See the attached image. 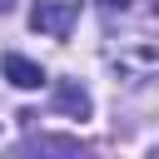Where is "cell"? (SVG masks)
<instances>
[{
    "mask_svg": "<svg viewBox=\"0 0 159 159\" xmlns=\"http://www.w3.org/2000/svg\"><path fill=\"white\" fill-rule=\"evenodd\" d=\"M0 65H5V80H10L15 89H40V84H45V70H40L35 60H25V55H5Z\"/></svg>",
    "mask_w": 159,
    "mask_h": 159,
    "instance_id": "obj_4",
    "label": "cell"
},
{
    "mask_svg": "<svg viewBox=\"0 0 159 159\" xmlns=\"http://www.w3.org/2000/svg\"><path fill=\"white\" fill-rule=\"evenodd\" d=\"M10 5H15V0H0V15H5V10H10Z\"/></svg>",
    "mask_w": 159,
    "mask_h": 159,
    "instance_id": "obj_7",
    "label": "cell"
},
{
    "mask_svg": "<svg viewBox=\"0 0 159 159\" xmlns=\"http://www.w3.org/2000/svg\"><path fill=\"white\" fill-rule=\"evenodd\" d=\"M25 149H60V154H75V149H80V139H30Z\"/></svg>",
    "mask_w": 159,
    "mask_h": 159,
    "instance_id": "obj_5",
    "label": "cell"
},
{
    "mask_svg": "<svg viewBox=\"0 0 159 159\" xmlns=\"http://www.w3.org/2000/svg\"><path fill=\"white\" fill-rule=\"evenodd\" d=\"M75 20H80V0H35V5H30V30H35V35L70 40Z\"/></svg>",
    "mask_w": 159,
    "mask_h": 159,
    "instance_id": "obj_2",
    "label": "cell"
},
{
    "mask_svg": "<svg viewBox=\"0 0 159 159\" xmlns=\"http://www.w3.org/2000/svg\"><path fill=\"white\" fill-rule=\"evenodd\" d=\"M104 60L114 65V75H119L129 89H139V84H149V80L159 75V45H154L149 35L109 40V45H104Z\"/></svg>",
    "mask_w": 159,
    "mask_h": 159,
    "instance_id": "obj_1",
    "label": "cell"
},
{
    "mask_svg": "<svg viewBox=\"0 0 159 159\" xmlns=\"http://www.w3.org/2000/svg\"><path fill=\"white\" fill-rule=\"evenodd\" d=\"M129 10V0H99V15L104 20H114V15H124Z\"/></svg>",
    "mask_w": 159,
    "mask_h": 159,
    "instance_id": "obj_6",
    "label": "cell"
},
{
    "mask_svg": "<svg viewBox=\"0 0 159 159\" xmlns=\"http://www.w3.org/2000/svg\"><path fill=\"white\" fill-rule=\"evenodd\" d=\"M55 109L60 114H70V119H89V94H84V84H75V80H55Z\"/></svg>",
    "mask_w": 159,
    "mask_h": 159,
    "instance_id": "obj_3",
    "label": "cell"
}]
</instances>
